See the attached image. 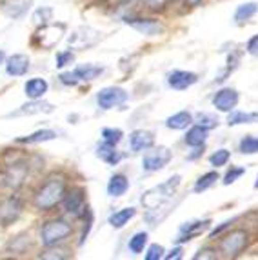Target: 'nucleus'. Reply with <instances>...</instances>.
<instances>
[{
  "instance_id": "nucleus-1",
  "label": "nucleus",
  "mask_w": 258,
  "mask_h": 260,
  "mask_svg": "<svg viewBox=\"0 0 258 260\" xmlns=\"http://www.w3.org/2000/svg\"><path fill=\"white\" fill-rule=\"evenodd\" d=\"M68 191V182L62 175H51V177L37 189L33 197V204L39 211H51L53 208L60 204Z\"/></svg>"
},
{
  "instance_id": "nucleus-2",
  "label": "nucleus",
  "mask_w": 258,
  "mask_h": 260,
  "mask_svg": "<svg viewBox=\"0 0 258 260\" xmlns=\"http://www.w3.org/2000/svg\"><path fill=\"white\" fill-rule=\"evenodd\" d=\"M182 182L180 175H173L171 178H168L166 182L158 184V186L151 187L142 195V204L146 209H156L160 206L168 204L169 200L175 197V193L178 191Z\"/></svg>"
},
{
  "instance_id": "nucleus-3",
  "label": "nucleus",
  "mask_w": 258,
  "mask_h": 260,
  "mask_svg": "<svg viewBox=\"0 0 258 260\" xmlns=\"http://www.w3.org/2000/svg\"><path fill=\"white\" fill-rule=\"evenodd\" d=\"M251 242L249 233L245 230H231L229 233H225L218 242V253L224 258H237L242 253L247 249Z\"/></svg>"
},
{
  "instance_id": "nucleus-4",
  "label": "nucleus",
  "mask_w": 258,
  "mask_h": 260,
  "mask_svg": "<svg viewBox=\"0 0 258 260\" xmlns=\"http://www.w3.org/2000/svg\"><path fill=\"white\" fill-rule=\"evenodd\" d=\"M73 228L68 220L64 218H53V220H48L42 225L40 230V242H42L44 247H51V246H58L60 242H64L71 235Z\"/></svg>"
},
{
  "instance_id": "nucleus-5",
  "label": "nucleus",
  "mask_w": 258,
  "mask_h": 260,
  "mask_svg": "<svg viewBox=\"0 0 258 260\" xmlns=\"http://www.w3.org/2000/svg\"><path fill=\"white\" fill-rule=\"evenodd\" d=\"M27 164L24 160H13L6 166V169L0 175V186L8 191H17L24 184L27 177Z\"/></svg>"
},
{
  "instance_id": "nucleus-6",
  "label": "nucleus",
  "mask_w": 258,
  "mask_h": 260,
  "mask_svg": "<svg viewBox=\"0 0 258 260\" xmlns=\"http://www.w3.org/2000/svg\"><path fill=\"white\" fill-rule=\"evenodd\" d=\"M66 33L64 24H44L40 29L35 33L33 44H37L42 49H51L62 40V35Z\"/></svg>"
},
{
  "instance_id": "nucleus-7",
  "label": "nucleus",
  "mask_w": 258,
  "mask_h": 260,
  "mask_svg": "<svg viewBox=\"0 0 258 260\" xmlns=\"http://www.w3.org/2000/svg\"><path fill=\"white\" fill-rule=\"evenodd\" d=\"M102 33L89 26H80L68 37V44L71 49H87L100 42Z\"/></svg>"
},
{
  "instance_id": "nucleus-8",
  "label": "nucleus",
  "mask_w": 258,
  "mask_h": 260,
  "mask_svg": "<svg viewBox=\"0 0 258 260\" xmlns=\"http://www.w3.org/2000/svg\"><path fill=\"white\" fill-rule=\"evenodd\" d=\"M62 206H64V211L68 215L75 218H80L86 215V191L82 187H71V189L66 191L64 199H62Z\"/></svg>"
},
{
  "instance_id": "nucleus-9",
  "label": "nucleus",
  "mask_w": 258,
  "mask_h": 260,
  "mask_svg": "<svg viewBox=\"0 0 258 260\" xmlns=\"http://www.w3.org/2000/svg\"><path fill=\"white\" fill-rule=\"evenodd\" d=\"M171 149L166 148V146H158V148H149V151L144 155L142 158V168L147 173H155V171H160L162 168L169 164L171 160Z\"/></svg>"
},
{
  "instance_id": "nucleus-10",
  "label": "nucleus",
  "mask_w": 258,
  "mask_h": 260,
  "mask_svg": "<svg viewBox=\"0 0 258 260\" xmlns=\"http://www.w3.org/2000/svg\"><path fill=\"white\" fill-rule=\"evenodd\" d=\"M127 100V91L122 89L118 86H109L104 87L96 93V104L100 106L102 109H113L122 106Z\"/></svg>"
},
{
  "instance_id": "nucleus-11",
  "label": "nucleus",
  "mask_w": 258,
  "mask_h": 260,
  "mask_svg": "<svg viewBox=\"0 0 258 260\" xmlns=\"http://www.w3.org/2000/svg\"><path fill=\"white\" fill-rule=\"evenodd\" d=\"M124 22L129 27H133L135 31L142 33L146 37H156L164 33V24L156 18H144V17H127L124 18Z\"/></svg>"
},
{
  "instance_id": "nucleus-12",
  "label": "nucleus",
  "mask_w": 258,
  "mask_h": 260,
  "mask_svg": "<svg viewBox=\"0 0 258 260\" xmlns=\"http://www.w3.org/2000/svg\"><path fill=\"white\" fill-rule=\"evenodd\" d=\"M22 213V200L17 195H9L0 202V225L13 224Z\"/></svg>"
},
{
  "instance_id": "nucleus-13",
  "label": "nucleus",
  "mask_w": 258,
  "mask_h": 260,
  "mask_svg": "<svg viewBox=\"0 0 258 260\" xmlns=\"http://www.w3.org/2000/svg\"><path fill=\"white\" fill-rule=\"evenodd\" d=\"M237 104H238V91L233 89V87H222L213 96V106H215V109H218L222 113L233 111V109L237 108Z\"/></svg>"
},
{
  "instance_id": "nucleus-14",
  "label": "nucleus",
  "mask_w": 258,
  "mask_h": 260,
  "mask_svg": "<svg viewBox=\"0 0 258 260\" xmlns=\"http://www.w3.org/2000/svg\"><path fill=\"white\" fill-rule=\"evenodd\" d=\"M198 82V75L193 71H184V70H175L168 75V86L177 91H184L187 87L195 86Z\"/></svg>"
},
{
  "instance_id": "nucleus-15",
  "label": "nucleus",
  "mask_w": 258,
  "mask_h": 260,
  "mask_svg": "<svg viewBox=\"0 0 258 260\" xmlns=\"http://www.w3.org/2000/svg\"><path fill=\"white\" fill-rule=\"evenodd\" d=\"M33 6V0H2L0 9L8 18L13 20H20L27 15V11Z\"/></svg>"
},
{
  "instance_id": "nucleus-16",
  "label": "nucleus",
  "mask_w": 258,
  "mask_h": 260,
  "mask_svg": "<svg viewBox=\"0 0 258 260\" xmlns=\"http://www.w3.org/2000/svg\"><path fill=\"white\" fill-rule=\"evenodd\" d=\"M53 111H55L53 104H49V102H46L42 99H37L20 106L17 111L8 113V117H29V115H40V113H53Z\"/></svg>"
},
{
  "instance_id": "nucleus-17",
  "label": "nucleus",
  "mask_w": 258,
  "mask_h": 260,
  "mask_svg": "<svg viewBox=\"0 0 258 260\" xmlns=\"http://www.w3.org/2000/svg\"><path fill=\"white\" fill-rule=\"evenodd\" d=\"M155 146V135L146 129H135L129 135V148L133 153L146 151V149Z\"/></svg>"
},
{
  "instance_id": "nucleus-18",
  "label": "nucleus",
  "mask_w": 258,
  "mask_h": 260,
  "mask_svg": "<svg viewBox=\"0 0 258 260\" xmlns=\"http://www.w3.org/2000/svg\"><path fill=\"white\" fill-rule=\"evenodd\" d=\"M6 64V73L9 77H24L29 71V56L24 53H15L4 62Z\"/></svg>"
},
{
  "instance_id": "nucleus-19",
  "label": "nucleus",
  "mask_w": 258,
  "mask_h": 260,
  "mask_svg": "<svg viewBox=\"0 0 258 260\" xmlns=\"http://www.w3.org/2000/svg\"><path fill=\"white\" fill-rule=\"evenodd\" d=\"M211 225V220H193V222H185L180 225V237L177 239L178 244L182 242H189L195 237L202 235L204 231Z\"/></svg>"
},
{
  "instance_id": "nucleus-20",
  "label": "nucleus",
  "mask_w": 258,
  "mask_h": 260,
  "mask_svg": "<svg viewBox=\"0 0 258 260\" xmlns=\"http://www.w3.org/2000/svg\"><path fill=\"white\" fill-rule=\"evenodd\" d=\"M95 155L99 156L100 160H104L106 164H109V166H118L122 158H124V155H122V153L118 151L113 144H108V142L99 144V146H96V149H95Z\"/></svg>"
},
{
  "instance_id": "nucleus-21",
  "label": "nucleus",
  "mask_w": 258,
  "mask_h": 260,
  "mask_svg": "<svg viewBox=\"0 0 258 260\" xmlns=\"http://www.w3.org/2000/svg\"><path fill=\"white\" fill-rule=\"evenodd\" d=\"M49 89V84L48 80H44V78L37 77V78H29L26 84H24V91H26V96L31 100H37V99H42Z\"/></svg>"
},
{
  "instance_id": "nucleus-22",
  "label": "nucleus",
  "mask_w": 258,
  "mask_h": 260,
  "mask_svg": "<svg viewBox=\"0 0 258 260\" xmlns=\"http://www.w3.org/2000/svg\"><path fill=\"white\" fill-rule=\"evenodd\" d=\"M104 71H106V68L99 64H80L75 68V75L78 77L80 82H93Z\"/></svg>"
},
{
  "instance_id": "nucleus-23",
  "label": "nucleus",
  "mask_w": 258,
  "mask_h": 260,
  "mask_svg": "<svg viewBox=\"0 0 258 260\" xmlns=\"http://www.w3.org/2000/svg\"><path fill=\"white\" fill-rule=\"evenodd\" d=\"M191 124H195V117L189 111H178L166 120V126H168L169 129H175V131L187 129Z\"/></svg>"
},
{
  "instance_id": "nucleus-24",
  "label": "nucleus",
  "mask_w": 258,
  "mask_h": 260,
  "mask_svg": "<svg viewBox=\"0 0 258 260\" xmlns=\"http://www.w3.org/2000/svg\"><path fill=\"white\" fill-rule=\"evenodd\" d=\"M207 133H209V129H206V127L198 126V124H191V127L187 129V133H185V144L189 146V148H198V146H204L207 140Z\"/></svg>"
},
{
  "instance_id": "nucleus-25",
  "label": "nucleus",
  "mask_w": 258,
  "mask_h": 260,
  "mask_svg": "<svg viewBox=\"0 0 258 260\" xmlns=\"http://www.w3.org/2000/svg\"><path fill=\"white\" fill-rule=\"evenodd\" d=\"M129 189V180L125 175L115 173L108 182V195L109 197H122Z\"/></svg>"
},
{
  "instance_id": "nucleus-26",
  "label": "nucleus",
  "mask_w": 258,
  "mask_h": 260,
  "mask_svg": "<svg viewBox=\"0 0 258 260\" xmlns=\"http://www.w3.org/2000/svg\"><path fill=\"white\" fill-rule=\"evenodd\" d=\"M56 139V131L53 129H39L35 131L31 135H26V137H18L15 139L17 144H40V142H49V140H55Z\"/></svg>"
},
{
  "instance_id": "nucleus-27",
  "label": "nucleus",
  "mask_w": 258,
  "mask_h": 260,
  "mask_svg": "<svg viewBox=\"0 0 258 260\" xmlns=\"http://www.w3.org/2000/svg\"><path fill=\"white\" fill-rule=\"evenodd\" d=\"M135 215H137V209L135 208H122V209H118V211L113 213V215H109L108 222L111 228H115V230H122Z\"/></svg>"
},
{
  "instance_id": "nucleus-28",
  "label": "nucleus",
  "mask_w": 258,
  "mask_h": 260,
  "mask_svg": "<svg viewBox=\"0 0 258 260\" xmlns=\"http://www.w3.org/2000/svg\"><path fill=\"white\" fill-rule=\"evenodd\" d=\"M258 113H245V111H229L228 126H240V124H256Z\"/></svg>"
},
{
  "instance_id": "nucleus-29",
  "label": "nucleus",
  "mask_w": 258,
  "mask_h": 260,
  "mask_svg": "<svg viewBox=\"0 0 258 260\" xmlns=\"http://www.w3.org/2000/svg\"><path fill=\"white\" fill-rule=\"evenodd\" d=\"M258 11V4L256 2H245V4H240L235 11V22L237 24H244L249 18H253Z\"/></svg>"
},
{
  "instance_id": "nucleus-30",
  "label": "nucleus",
  "mask_w": 258,
  "mask_h": 260,
  "mask_svg": "<svg viewBox=\"0 0 258 260\" xmlns=\"http://www.w3.org/2000/svg\"><path fill=\"white\" fill-rule=\"evenodd\" d=\"M216 180H220V175L216 173V171H209V173L202 175V177H200L197 182H195L193 191H195V193H202V191L209 189L211 186H215Z\"/></svg>"
},
{
  "instance_id": "nucleus-31",
  "label": "nucleus",
  "mask_w": 258,
  "mask_h": 260,
  "mask_svg": "<svg viewBox=\"0 0 258 260\" xmlns=\"http://www.w3.org/2000/svg\"><path fill=\"white\" fill-rule=\"evenodd\" d=\"M73 253H69V249L66 247H56V246H51V247H46V251L40 253L39 258H44V260H64V258H71Z\"/></svg>"
},
{
  "instance_id": "nucleus-32",
  "label": "nucleus",
  "mask_w": 258,
  "mask_h": 260,
  "mask_svg": "<svg viewBox=\"0 0 258 260\" xmlns=\"http://www.w3.org/2000/svg\"><path fill=\"white\" fill-rule=\"evenodd\" d=\"M147 244V233L146 231H138V233H135L131 239H129L127 242V249L133 255H138V253L144 251V246Z\"/></svg>"
},
{
  "instance_id": "nucleus-33",
  "label": "nucleus",
  "mask_w": 258,
  "mask_h": 260,
  "mask_svg": "<svg viewBox=\"0 0 258 260\" xmlns=\"http://www.w3.org/2000/svg\"><path fill=\"white\" fill-rule=\"evenodd\" d=\"M238 151H240L242 155H254V153H258V137L245 135L244 139L240 140Z\"/></svg>"
},
{
  "instance_id": "nucleus-34",
  "label": "nucleus",
  "mask_w": 258,
  "mask_h": 260,
  "mask_svg": "<svg viewBox=\"0 0 258 260\" xmlns=\"http://www.w3.org/2000/svg\"><path fill=\"white\" fill-rule=\"evenodd\" d=\"M195 124L206 127V129H215V127H218V118L215 115H211V113H197Z\"/></svg>"
},
{
  "instance_id": "nucleus-35",
  "label": "nucleus",
  "mask_w": 258,
  "mask_h": 260,
  "mask_svg": "<svg viewBox=\"0 0 258 260\" xmlns=\"http://www.w3.org/2000/svg\"><path fill=\"white\" fill-rule=\"evenodd\" d=\"M53 18V8L49 6H42L33 13V22L37 26H44V24H49V20Z\"/></svg>"
},
{
  "instance_id": "nucleus-36",
  "label": "nucleus",
  "mask_w": 258,
  "mask_h": 260,
  "mask_svg": "<svg viewBox=\"0 0 258 260\" xmlns=\"http://www.w3.org/2000/svg\"><path fill=\"white\" fill-rule=\"evenodd\" d=\"M100 135H102L104 142L113 144V146H116V144L124 139V133H122V129H118V127H104Z\"/></svg>"
},
{
  "instance_id": "nucleus-37",
  "label": "nucleus",
  "mask_w": 258,
  "mask_h": 260,
  "mask_svg": "<svg viewBox=\"0 0 258 260\" xmlns=\"http://www.w3.org/2000/svg\"><path fill=\"white\" fill-rule=\"evenodd\" d=\"M229 158H231V153H229V149H218V151H215L213 155L209 156V162L213 168H222V166H225L229 162Z\"/></svg>"
},
{
  "instance_id": "nucleus-38",
  "label": "nucleus",
  "mask_w": 258,
  "mask_h": 260,
  "mask_svg": "<svg viewBox=\"0 0 258 260\" xmlns=\"http://www.w3.org/2000/svg\"><path fill=\"white\" fill-rule=\"evenodd\" d=\"M245 173V168H237V166H231V169H228V173L224 175V180L222 184L224 186H231L233 182H237L238 178Z\"/></svg>"
},
{
  "instance_id": "nucleus-39",
  "label": "nucleus",
  "mask_w": 258,
  "mask_h": 260,
  "mask_svg": "<svg viewBox=\"0 0 258 260\" xmlns=\"http://www.w3.org/2000/svg\"><path fill=\"white\" fill-rule=\"evenodd\" d=\"M75 60V53L71 51V49H68V51H60V53H56V68H66V66H69L71 62Z\"/></svg>"
},
{
  "instance_id": "nucleus-40",
  "label": "nucleus",
  "mask_w": 258,
  "mask_h": 260,
  "mask_svg": "<svg viewBox=\"0 0 258 260\" xmlns=\"http://www.w3.org/2000/svg\"><path fill=\"white\" fill-rule=\"evenodd\" d=\"M144 4V8L153 11V13H158V11H164L166 6H168L169 0H140Z\"/></svg>"
},
{
  "instance_id": "nucleus-41",
  "label": "nucleus",
  "mask_w": 258,
  "mask_h": 260,
  "mask_svg": "<svg viewBox=\"0 0 258 260\" xmlns=\"http://www.w3.org/2000/svg\"><path fill=\"white\" fill-rule=\"evenodd\" d=\"M164 247L160 246V244H153V246H149V249H147L146 253V260H160L164 258Z\"/></svg>"
},
{
  "instance_id": "nucleus-42",
  "label": "nucleus",
  "mask_w": 258,
  "mask_h": 260,
  "mask_svg": "<svg viewBox=\"0 0 258 260\" xmlns=\"http://www.w3.org/2000/svg\"><path fill=\"white\" fill-rule=\"evenodd\" d=\"M195 260H200V258H211L215 260L218 258V251L216 249H213V247H202V249H198V253L193 256Z\"/></svg>"
},
{
  "instance_id": "nucleus-43",
  "label": "nucleus",
  "mask_w": 258,
  "mask_h": 260,
  "mask_svg": "<svg viewBox=\"0 0 258 260\" xmlns=\"http://www.w3.org/2000/svg\"><path fill=\"white\" fill-rule=\"evenodd\" d=\"M60 82L64 84V86H77L80 80H78V77L75 75V71H66V73H60Z\"/></svg>"
},
{
  "instance_id": "nucleus-44",
  "label": "nucleus",
  "mask_w": 258,
  "mask_h": 260,
  "mask_svg": "<svg viewBox=\"0 0 258 260\" xmlns=\"http://www.w3.org/2000/svg\"><path fill=\"white\" fill-rule=\"evenodd\" d=\"M86 215H87V220H86V225H84V231H82V235H80V246L84 242H86V239H87V235H89V230H91V224H93V213H91V209L87 208V211H86Z\"/></svg>"
},
{
  "instance_id": "nucleus-45",
  "label": "nucleus",
  "mask_w": 258,
  "mask_h": 260,
  "mask_svg": "<svg viewBox=\"0 0 258 260\" xmlns=\"http://www.w3.org/2000/svg\"><path fill=\"white\" fill-rule=\"evenodd\" d=\"M245 49H247V53L253 56H258V35L251 37L249 42H247V46H245Z\"/></svg>"
},
{
  "instance_id": "nucleus-46",
  "label": "nucleus",
  "mask_w": 258,
  "mask_h": 260,
  "mask_svg": "<svg viewBox=\"0 0 258 260\" xmlns=\"http://www.w3.org/2000/svg\"><path fill=\"white\" fill-rule=\"evenodd\" d=\"M235 220H237V218H231V220H225L224 224H222V225H218V228H216V230H213V231H211V235H209V237H211V239H215V237H218V235H222V231H225V230H228V228H231V224H233V222H235Z\"/></svg>"
},
{
  "instance_id": "nucleus-47",
  "label": "nucleus",
  "mask_w": 258,
  "mask_h": 260,
  "mask_svg": "<svg viewBox=\"0 0 258 260\" xmlns=\"http://www.w3.org/2000/svg\"><path fill=\"white\" fill-rule=\"evenodd\" d=\"M182 253H184V249H182L180 246L175 247V249H171V251L168 253V255H164V258H168V260H178L182 258Z\"/></svg>"
},
{
  "instance_id": "nucleus-48",
  "label": "nucleus",
  "mask_w": 258,
  "mask_h": 260,
  "mask_svg": "<svg viewBox=\"0 0 258 260\" xmlns=\"http://www.w3.org/2000/svg\"><path fill=\"white\" fill-rule=\"evenodd\" d=\"M202 153H204V146H198V148H195V153H191L187 158H189V160H195V158H198V156L202 155Z\"/></svg>"
},
{
  "instance_id": "nucleus-49",
  "label": "nucleus",
  "mask_w": 258,
  "mask_h": 260,
  "mask_svg": "<svg viewBox=\"0 0 258 260\" xmlns=\"http://www.w3.org/2000/svg\"><path fill=\"white\" fill-rule=\"evenodd\" d=\"M185 4L191 6V8H197V6L202 4V0H185Z\"/></svg>"
},
{
  "instance_id": "nucleus-50",
  "label": "nucleus",
  "mask_w": 258,
  "mask_h": 260,
  "mask_svg": "<svg viewBox=\"0 0 258 260\" xmlns=\"http://www.w3.org/2000/svg\"><path fill=\"white\" fill-rule=\"evenodd\" d=\"M4 62H6V53L2 51V49H0V66L4 64Z\"/></svg>"
},
{
  "instance_id": "nucleus-51",
  "label": "nucleus",
  "mask_w": 258,
  "mask_h": 260,
  "mask_svg": "<svg viewBox=\"0 0 258 260\" xmlns=\"http://www.w3.org/2000/svg\"><path fill=\"white\" fill-rule=\"evenodd\" d=\"M113 2H115V4H129V2H131V0H113Z\"/></svg>"
},
{
  "instance_id": "nucleus-52",
  "label": "nucleus",
  "mask_w": 258,
  "mask_h": 260,
  "mask_svg": "<svg viewBox=\"0 0 258 260\" xmlns=\"http://www.w3.org/2000/svg\"><path fill=\"white\" fill-rule=\"evenodd\" d=\"M254 189H258V178H256V182H254Z\"/></svg>"
},
{
  "instance_id": "nucleus-53",
  "label": "nucleus",
  "mask_w": 258,
  "mask_h": 260,
  "mask_svg": "<svg viewBox=\"0 0 258 260\" xmlns=\"http://www.w3.org/2000/svg\"><path fill=\"white\" fill-rule=\"evenodd\" d=\"M95 2H104V0H95Z\"/></svg>"
}]
</instances>
